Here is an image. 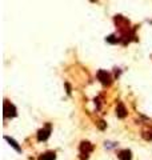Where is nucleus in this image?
I'll use <instances>...</instances> for the list:
<instances>
[{
  "mask_svg": "<svg viewBox=\"0 0 152 160\" xmlns=\"http://www.w3.org/2000/svg\"><path fill=\"white\" fill-rule=\"evenodd\" d=\"M6 140H8V142H10V144H11L12 147H15V148H16V150H18V151H20V147L18 146V143H16L15 140H12V139H10V138H8V136H6Z\"/></svg>",
  "mask_w": 152,
  "mask_h": 160,
  "instance_id": "423d86ee",
  "label": "nucleus"
},
{
  "mask_svg": "<svg viewBox=\"0 0 152 160\" xmlns=\"http://www.w3.org/2000/svg\"><path fill=\"white\" fill-rule=\"evenodd\" d=\"M56 159V156L54 152H46L44 155L40 156V159L39 160H55Z\"/></svg>",
  "mask_w": 152,
  "mask_h": 160,
  "instance_id": "20e7f679",
  "label": "nucleus"
},
{
  "mask_svg": "<svg viewBox=\"0 0 152 160\" xmlns=\"http://www.w3.org/2000/svg\"><path fill=\"white\" fill-rule=\"evenodd\" d=\"M116 111H118V115L120 116V118H124V116H126V108H124L123 104H119V107Z\"/></svg>",
  "mask_w": 152,
  "mask_h": 160,
  "instance_id": "39448f33",
  "label": "nucleus"
},
{
  "mask_svg": "<svg viewBox=\"0 0 152 160\" xmlns=\"http://www.w3.org/2000/svg\"><path fill=\"white\" fill-rule=\"evenodd\" d=\"M118 156H119V159H120V160H131V159H132V156H131V151H128V150H123V151H120Z\"/></svg>",
  "mask_w": 152,
  "mask_h": 160,
  "instance_id": "f03ea898",
  "label": "nucleus"
},
{
  "mask_svg": "<svg viewBox=\"0 0 152 160\" xmlns=\"http://www.w3.org/2000/svg\"><path fill=\"white\" fill-rule=\"evenodd\" d=\"M98 78L102 80L103 84H110V80H111V79H110V75H108L106 71H99Z\"/></svg>",
  "mask_w": 152,
  "mask_h": 160,
  "instance_id": "f257e3e1",
  "label": "nucleus"
},
{
  "mask_svg": "<svg viewBox=\"0 0 152 160\" xmlns=\"http://www.w3.org/2000/svg\"><path fill=\"white\" fill-rule=\"evenodd\" d=\"M48 136H50V127H47V128H44V130H40L39 131V140L42 142V140H46Z\"/></svg>",
  "mask_w": 152,
  "mask_h": 160,
  "instance_id": "7ed1b4c3",
  "label": "nucleus"
}]
</instances>
